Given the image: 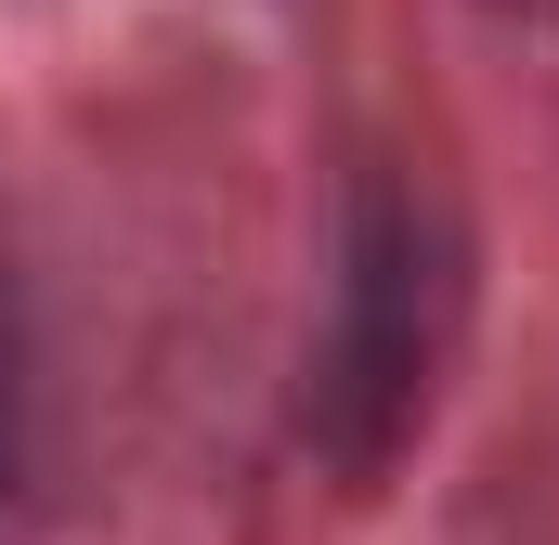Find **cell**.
I'll list each match as a JSON object with an SVG mask.
<instances>
[{"label":"cell","instance_id":"cell-1","mask_svg":"<svg viewBox=\"0 0 559 545\" xmlns=\"http://www.w3.org/2000/svg\"><path fill=\"white\" fill-rule=\"evenodd\" d=\"M468 325V247L442 221V195L404 169H365L338 208V286H325V338L299 377V441L365 494L404 468V441L429 428V390L455 364Z\"/></svg>","mask_w":559,"mask_h":545},{"label":"cell","instance_id":"cell-2","mask_svg":"<svg viewBox=\"0 0 559 545\" xmlns=\"http://www.w3.org/2000/svg\"><path fill=\"white\" fill-rule=\"evenodd\" d=\"M26 468H39V351H26V299L0 272V507L26 494Z\"/></svg>","mask_w":559,"mask_h":545},{"label":"cell","instance_id":"cell-3","mask_svg":"<svg viewBox=\"0 0 559 545\" xmlns=\"http://www.w3.org/2000/svg\"><path fill=\"white\" fill-rule=\"evenodd\" d=\"M481 13H508V26H559V0H481Z\"/></svg>","mask_w":559,"mask_h":545}]
</instances>
